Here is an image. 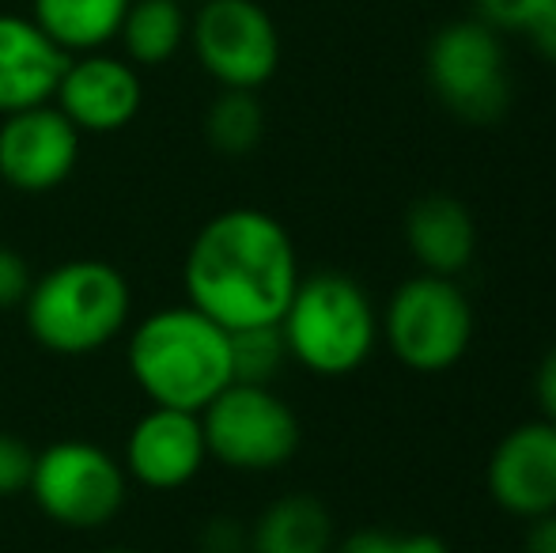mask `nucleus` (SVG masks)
Here are the masks:
<instances>
[{
  "label": "nucleus",
  "mask_w": 556,
  "mask_h": 553,
  "mask_svg": "<svg viewBox=\"0 0 556 553\" xmlns=\"http://www.w3.org/2000/svg\"><path fill=\"white\" fill-rule=\"evenodd\" d=\"M473 307L466 292L454 285V277L420 274L394 288L382 315L387 345L405 368L446 372L469 353L473 345Z\"/></svg>",
  "instance_id": "obj_6"
},
{
  "label": "nucleus",
  "mask_w": 556,
  "mask_h": 553,
  "mask_svg": "<svg viewBox=\"0 0 556 553\" xmlns=\"http://www.w3.org/2000/svg\"><path fill=\"white\" fill-rule=\"evenodd\" d=\"M405 243L425 274L458 277L477 251L473 213L454 193H425L405 213Z\"/></svg>",
  "instance_id": "obj_15"
},
{
  "label": "nucleus",
  "mask_w": 556,
  "mask_h": 553,
  "mask_svg": "<svg viewBox=\"0 0 556 553\" xmlns=\"http://www.w3.org/2000/svg\"><path fill=\"white\" fill-rule=\"evenodd\" d=\"M265 134V111L254 91L224 88L205 111V140L220 155H250L262 144Z\"/></svg>",
  "instance_id": "obj_19"
},
{
  "label": "nucleus",
  "mask_w": 556,
  "mask_h": 553,
  "mask_svg": "<svg viewBox=\"0 0 556 553\" xmlns=\"http://www.w3.org/2000/svg\"><path fill=\"white\" fill-rule=\"evenodd\" d=\"M80 129L53 103L0 118V183L15 193H50L80 163Z\"/></svg>",
  "instance_id": "obj_10"
},
{
  "label": "nucleus",
  "mask_w": 556,
  "mask_h": 553,
  "mask_svg": "<svg viewBox=\"0 0 556 553\" xmlns=\"http://www.w3.org/2000/svg\"><path fill=\"white\" fill-rule=\"evenodd\" d=\"M129 376L152 406L201 414L235 384L231 334L190 303L144 315L125 341Z\"/></svg>",
  "instance_id": "obj_2"
},
{
  "label": "nucleus",
  "mask_w": 556,
  "mask_h": 553,
  "mask_svg": "<svg viewBox=\"0 0 556 553\" xmlns=\"http://www.w3.org/2000/svg\"><path fill=\"white\" fill-rule=\"evenodd\" d=\"M132 315V288L103 259H68L35 277L23 300L27 334L58 356H91L117 341Z\"/></svg>",
  "instance_id": "obj_3"
},
{
  "label": "nucleus",
  "mask_w": 556,
  "mask_h": 553,
  "mask_svg": "<svg viewBox=\"0 0 556 553\" xmlns=\"http://www.w3.org/2000/svg\"><path fill=\"white\" fill-rule=\"evenodd\" d=\"M534 394H538V406H542V417L556 425V345L545 349V356L538 361Z\"/></svg>",
  "instance_id": "obj_27"
},
{
  "label": "nucleus",
  "mask_w": 556,
  "mask_h": 553,
  "mask_svg": "<svg viewBox=\"0 0 556 553\" xmlns=\"http://www.w3.org/2000/svg\"><path fill=\"white\" fill-rule=\"evenodd\" d=\"M201 68L220 88L257 91L280 65V35L257 0H201L190 20Z\"/></svg>",
  "instance_id": "obj_9"
},
{
  "label": "nucleus",
  "mask_w": 556,
  "mask_h": 553,
  "mask_svg": "<svg viewBox=\"0 0 556 553\" xmlns=\"http://www.w3.org/2000/svg\"><path fill=\"white\" fill-rule=\"evenodd\" d=\"M30 285H35V274H30L27 259L15 247L0 243V311L23 307Z\"/></svg>",
  "instance_id": "obj_23"
},
{
  "label": "nucleus",
  "mask_w": 556,
  "mask_h": 553,
  "mask_svg": "<svg viewBox=\"0 0 556 553\" xmlns=\"http://www.w3.org/2000/svg\"><path fill=\"white\" fill-rule=\"evenodd\" d=\"M30 470H35V448L23 436L0 432V497L27 493Z\"/></svg>",
  "instance_id": "obj_22"
},
{
  "label": "nucleus",
  "mask_w": 556,
  "mask_h": 553,
  "mask_svg": "<svg viewBox=\"0 0 556 553\" xmlns=\"http://www.w3.org/2000/svg\"><path fill=\"white\" fill-rule=\"evenodd\" d=\"M186 38H190V15L182 0H129V12L117 27L125 61L137 68L167 65Z\"/></svg>",
  "instance_id": "obj_18"
},
{
  "label": "nucleus",
  "mask_w": 556,
  "mask_h": 553,
  "mask_svg": "<svg viewBox=\"0 0 556 553\" xmlns=\"http://www.w3.org/2000/svg\"><path fill=\"white\" fill-rule=\"evenodd\" d=\"M333 553H451L443 539L428 531L397 535V531H379V527H367V531L349 535L344 542H337Z\"/></svg>",
  "instance_id": "obj_21"
},
{
  "label": "nucleus",
  "mask_w": 556,
  "mask_h": 553,
  "mask_svg": "<svg viewBox=\"0 0 556 553\" xmlns=\"http://www.w3.org/2000/svg\"><path fill=\"white\" fill-rule=\"evenodd\" d=\"M129 0H30V20L68 53H96L117 38Z\"/></svg>",
  "instance_id": "obj_17"
},
{
  "label": "nucleus",
  "mask_w": 556,
  "mask_h": 553,
  "mask_svg": "<svg viewBox=\"0 0 556 553\" xmlns=\"http://www.w3.org/2000/svg\"><path fill=\"white\" fill-rule=\"evenodd\" d=\"M140 103H144V84L137 76V65L103 50L68 58L58 96H53V106L80 134L96 137L129 126L140 114Z\"/></svg>",
  "instance_id": "obj_11"
},
{
  "label": "nucleus",
  "mask_w": 556,
  "mask_h": 553,
  "mask_svg": "<svg viewBox=\"0 0 556 553\" xmlns=\"http://www.w3.org/2000/svg\"><path fill=\"white\" fill-rule=\"evenodd\" d=\"M484 486L507 516L534 519L556 512V425L522 420L492 448Z\"/></svg>",
  "instance_id": "obj_12"
},
{
  "label": "nucleus",
  "mask_w": 556,
  "mask_h": 553,
  "mask_svg": "<svg viewBox=\"0 0 556 553\" xmlns=\"http://www.w3.org/2000/svg\"><path fill=\"white\" fill-rule=\"evenodd\" d=\"M27 493L38 512L65 531L106 527L129 497V474L106 448L91 440H58L35 451Z\"/></svg>",
  "instance_id": "obj_5"
},
{
  "label": "nucleus",
  "mask_w": 556,
  "mask_h": 553,
  "mask_svg": "<svg viewBox=\"0 0 556 553\" xmlns=\"http://www.w3.org/2000/svg\"><path fill=\"white\" fill-rule=\"evenodd\" d=\"M68 53L30 15L0 12V118L53 103Z\"/></svg>",
  "instance_id": "obj_14"
},
{
  "label": "nucleus",
  "mask_w": 556,
  "mask_h": 553,
  "mask_svg": "<svg viewBox=\"0 0 556 553\" xmlns=\"http://www.w3.org/2000/svg\"><path fill=\"white\" fill-rule=\"evenodd\" d=\"M198 4H201V0H198Z\"/></svg>",
  "instance_id": "obj_30"
},
{
  "label": "nucleus",
  "mask_w": 556,
  "mask_h": 553,
  "mask_svg": "<svg viewBox=\"0 0 556 553\" xmlns=\"http://www.w3.org/2000/svg\"><path fill=\"white\" fill-rule=\"evenodd\" d=\"M288 361V345L280 338V326H250L231 334V372L235 384L269 387Z\"/></svg>",
  "instance_id": "obj_20"
},
{
  "label": "nucleus",
  "mask_w": 556,
  "mask_h": 553,
  "mask_svg": "<svg viewBox=\"0 0 556 553\" xmlns=\"http://www.w3.org/2000/svg\"><path fill=\"white\" fill-rule=\"evenodd\" d=\"M208 458L239 474L280 470L300 451V417L273 387L231 384L201 410Z\"/></svg>",
  "instance_id": "obj_7"
},
{
  "label": "nucleus",
  "mask_w": 556,
  "mask_h": 553,
  "mask_svg": "<svg viewBox=\"0 0 556 553\" xmlns=\"http://www.w3.org/2000/svg\"><path fill=\"white\" fill-rule=\"evenodd\" d=\"M250 531L231 516H216L201 531V553H247Z\"/></svg>",
  "instance_id": "obj_25"
},
{
  "label": "nucleus",
  "mask_w": 556,
  "mask_h": 553,
  "mask_svg": "<svg viewBox=\"0 0 556 553\" xmlns=\"http://www.w3.org/2000/svg\"><path fill=\"white\" fill-rule=\"evenodd\" d=\"M280 338L288 345V361L315 376L341 379L371 356L379 341V315L356 277L326 269L300 277L280 318Z\"/></svg>",
  "instance_id": "obj_4"
},
{
  "label": "nucleus",
  "mask_w": 556,
  "mask_h": 553,
  "mask_svg": "<svg viewBox=\"0 0 556 553\" xmlns=\"http://www.w3.org/2000/svg\"><path fill=\"white\" fill-rule=\"evenodd\" d=\"M288 228L262 209H224L201 224L182 262L186 303L227 334L280 326L300 285Z\"/></svg>",
  "instance_id": "obj_1"
},
{
  "label": "nucleus",
  "mask_w": 556,
  "mask_h": 553,
  "mask_svg": "<svg viewBox=\"0 0 556 553\" xmlns=\"http://www.w3.org/2000/svg\"><path fill=\"white\" fill-rule=\"evenodd\" d=\"M250 553H333V516L318 497H277L250 527Z\"/></svg>",
  "instance_id": "obj_16"
},
{
  "label": "nucleus",
  "mask_w": 556,
  "mask_h": 553,
  "mask_svg": "<svg viewBox=\"0 0 556 553\" xmlns=\"http://www.w3.org/2000/svg\"><path fill=\"white\" fill-rule=\"evenodd\" d=\"M527 35L534 42V50L542 53L549 65H556V0H545L534 12V20L527 23Z\"/></svg>",
  "instance_id": "obj_26"
},
{
  "label": "nucleus",
  "mask_w": 556,
  "mask_h": 553,
  "mask_svg": "<svg viewBox=\"0 0 556 553\" xmlns=\"http://www.w3.org/2000/svg\"><path fill=\"white\" fill-rule=\"evenodd\" d=\"M428 84L435 99L469 126H492L511 106L504 46L484 20L446 23L428 46Z\"/></svg>",
  "instance_id": "obj_8"
},
{
  "label": "nucleus",
  "mask_w": 556,
  "mask_h": 553,
  "mask_svg": "<svg viewBox=\"0 0 556 553\" xmlns=\"http://www.w3.org/2000/svg\"><path fill=\"white\" fill-rule=\"evenodd\" d=\"M522 553H556V512H545V516L527 519Z\"/></svg>",
  "instance_id": "obj_28"
},
{
  "label": "nucleus",
  "mask_w": 556,
  "mask_h": 553,
  "mask_svg": "<svg viewBox=\"0 0 556 553\" xmlns=\"http://www.w3.org/2000/svg\"><path fill=\"white\" fill-rule=\"evenodd\" d=\"M545 0H481V15L492 30H527Z\"/></svg>",
  "instance_id": "obj_24"
},
{
  "label": "nucleus",
  "mask_w": 556,
  "mask_h": 553,
  "mask_svg": "<svg viewBox=\"0 0 556 553\" xmlns=\"http://www.w3.org/2000/svg\"><path fill=\"white\" fill-rule=\"evenodd\" d=\"M103 553H137V550H125V546H111V550H103Z\"/></svg>",
  "instance_id": "obj_29"
},
{
  "label": "nucleus",
  "mask_w": 556,
  "mask_h": 553,
  "mask_svg": "<svg viewBox=\"0 0 556 553\" xmlns=\"http://www.w3.org/2000/svg\"><path fill=\"white\" fill-rule=\"evenodd\" d=\"M208 448L201 414L152 406L125 436V474L155 493L182 489L205 470Z\"/></svg>",
  "instance_id": "obj_13"
}]
</instances>
